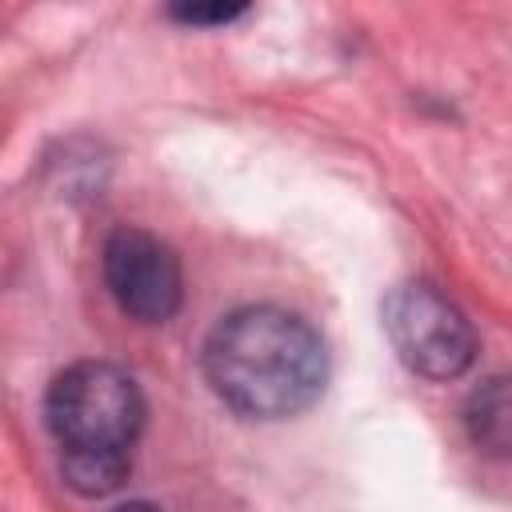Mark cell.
I'll return each mask as SVG.
<instances>
[{"instance_id":"cell-2","label":"cell","mask_w":512,"mask_h":512,"mask_svg":"<svg viewBox=\"0 0 512 512\" xmlns=\"http://www.w3.org/2000/svg\"><path fill=\"white\" fill-rule=\"evenodd\" d=\"M48 432L60 444V472L80 496H108L128 480L132 444L144 428L136 380L104 360L64 368L44 396Z\"/></svg>"},{"instance_id":"cell-7","label":"cell","mask_w":512,"mask_h":512,"mask_svg":"<svg viewBox=\"0 0 512 512\" xmlns=\"http://www.w3.org/2000/svg\"><path fill=\"white\" fill-rule=\"evenodd\" d=\"M112 512H160L156 504H144V500H132V504H120V508H112Z\"/></svg>"},{"instance_id":"cell-6","label":"cell","mask_w":512,"mask_h":512,"mask_svg":"<svg viewBox=\"0 0 512 512\" xmlns=\"http://www.w3.org/2000/svg\"><path fill=\"white\" fill-rule=\"evenodd\" d=\"M240 12H244L240 4H176L172 20H184V24H228Z\"/></svg>"},{"instance_id":"cell-1","label":"cell","mask_w":512,"mask_h":512,"mask_svg":"<svg viewBox=\"0 0 512 512\" xmlns=\"http://www.w3.org/2000/svg\"><path fill=\"white\" fill-rule=\"evenodd\" d=\"M204 376L212 392L240 416L284 420L304 412L328 380L320 332L272 304L228 312L204 340Z\"/></svg>"},{"instance_id":"cell-5","label":"cell","mask_w":512,"mask_h":512,"mask_svg":"<svg viewBox=\"0 0 512 512\" xmlns=\"http://www.w3.org/2000/svg\"><path fill=\"white\" fill-rule=\"evenodd\" d=\"M464 424L480 452L512 460V376H492L464 400Z\"/></svg>"},{"instance_id":"cell-4","label":"cell","mask_w":512,"mask_h":512,"mask_svg":"<svg viewBox=\"0 0 512 512\" xmlns=\"http://www.w3.org/2000/svg\"><path fill=\"white\" fill-rule=\"evenodd\" d=\"M104 284L120 312L140 324L172 320L184 300L176 252L144 228H116L104 240Z\"/></svg>"},{"instance_id":"cell-3","label":"cell","mask_w":512,"mask_h":512,"mask_svg":"<svg viewBox=\"0 0 512 512\" xmlns=\"http://www.w3.org/2000/svg\"><path fill=\"white\" fill-rule=\"evenodd\" d=\"M384 332L396 356L428 380H456L476 360V332L468 316L420 280L396 284L384 296Z\"/></svg>"}]
</instances>
